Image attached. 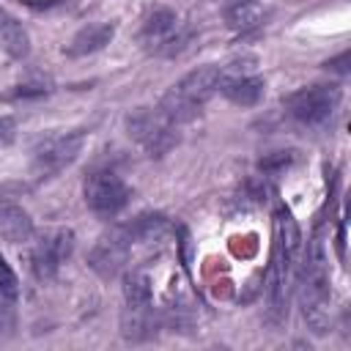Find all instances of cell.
Returning <instances> with one entry per match:
<instances>
[{
    "instance_id": "1",
    "label": "cell",
    "mask_w": 351,
    "mask_h": 351,
    "mask_svg": "<svg viewBox=\"0 0 351 351\" xmlns=\"http://www.w3.org/2000/svg\"><path fill=\"white\" fill-rule=\"evenodd\" d=\"M126 132L129 137L154 159L165 156L176 143H178V126L165 118L159 110H134L132 115H126Z\"/></svg>"
},
{
    "instance_id": "2",
    "label": "cell",
    "mask_w": 351,
    "mask_h": 351,
    "mask_svg": "<svg viewBox=\"0 0 351 351\" xmlns=\"http://www.w3.org/2000/svg\"><path fill=\"white\" fill-rule=\"evenodd\" d=\"M85 129H69V132H52L41 137L33 148V173L36 178H52L63 167H69L77 154L82 151Z\"/></svg>"
},
{
    "instance_id": "3",
    "label": "cell",
    "mask_w": 351,
    "mask_h": 351,
    "mask_svg": "<svg viewBox=\"0 0 351 351\" xmlns=\"http://www.w3.org/2000/svg\"><path fill=\"white\" fill-rule=\"evenodd\" d=\"M340 104L337 85H310L285 99L288 115L302 126H324Z\"/></svg>"
},
{
    "instance_id": "4",
    "label": "cell",
    "mask_w": 351,
    "mask_h": 351,
    "mask_svg": "<svg viewBox=\"0 0 351 351\" xmlns=\"http://www.w3.org/2000/svg\"><path fill=\"white\" fill-rule=\"evenodd\" d=\"M82 192H85L88 208L101 219L115 217L132 197V189L126 186V181L115 170H93L85 178Z\"/></svg>"
},
{
    "instance_id": "5",
    "label": "cell",
    "mask_w": 351,
    "mask_h": 351,
    "mask_svg": "<svg viewBox=\"0 0 351 351\" xmlns=\"http://www.w3.org/2000/svg\"><path fill=\"white\" fill-rule=\"evenodd\" d=\"M140 38L145 41V47H148L154 55L173 58V55H178V52H184V47H186L189 38H192V30L178 22L176 11L159 8V11H154V14L145 19Z\"/></svg>"
},
{
    "instance_id": "6",
    "label": "cell",
    "mask_w": 351,
    "mask_h": 351,
    "mask_svg": "<svg viewBox=\"0 0 351 351\" xmlns=\"http://www.w3.org/2000/svg\"><path fill=\"white\" fill-rule=\"evenodd\" d=\"M74 250V233L69 228L47 230L30 250V269L38 280H52Z\"/></svg>"
},
{
    "instance_id": "7",
    "label": "cell",
    "mask_w": 351,
    "mask_h": 351,
    "mask_svg": "<svg viewBox=\"0 0 351 351\" xmlns=\"http://www.w3.org/2000/svg\"><path fill=\"white\" fill-rule=\"evenodd\" d=\"M129 252H132V241H129L123 225H118V228L107 230L104 236H99V241L93 244V250H90V255H88V266H90L99 277L110 280V277H115V274L126 266Z\"/></svg>"
},
{
    "instance_id": "8",
    "label": "cell",
    "mask_w": 351,
    "mask_h": 351,
    "mask_svg": "<svg viewBox=\"0 0 351 351\" xmlns=\"http://www.w3.org/2000/svg\"><path fill=\"white\" fill-rule=\"evenodd\" d=\"M222 66H214V63H208V66H197V69H192L186 77H181L176 85H173V90L178 93V96H184L186 101H192V104H206L217 90H219V85H222Z\"/></svg>"
},
{
    "instance_id": "9",
    "label": "cell",
    "mask_w": 351,
    "mask_h": 351,
    "mask_svg": "<svg viewBox=\"0 0 351 351\" xmlns=\"http://www.w3.org/2000/svg\"><path fill=\"white\" fill-rule=\"evenodd\" d=\"M288 271L291 266L280 258V252L274 250V258L266 269L263 277V296H266V310H269V321L277 324L285 318V302H288Z\"/></svg>"
},
{
    "instance_id": "10",
    "label": "cell",
    "mask_w": 351,
    "mask_h": 351,
    "mask_svg": "<svg viewBox=\"0 0 351 351\" xmlns=\"http://www.w3.org/2000/svg\"><path fill=\"white\" fill-rule=\"evenodd\" d=\"M159 329V318L151 304H126L121 313V335L132 343L151 340Z\"/></svg>"
},
{
    "instance_id": "11",
    "label": "cell",
    "mask_w": 351,
    "mask_h": 351,
    "mask_svg": "<svg viewBox=\"0 0 351 351\" xmlns=\"http://www.w3.org/2000/svg\"><path fill=\"white\" fill-rule=\"evenodd\" d=\"M115 36V25L112 22H93L85 25L82 30L74 33V38L66 44V55L69 58H88L99 49H104Z\"/></svg>"
},
{
    "instance_id": "12",
    "label": "cell",
    "mask_w": 351,
    "mask_h": 351,
    "mask_svg": "<svg viewBox=\"0 0 351 351\" xmlns=\"http://www.w3.org/2000/svg\"><path fill=\"white\" fill-rule=\"evenodd\" d=\"M274 250L288 266H293L302 252V230L288 208H280L274 217Z\"/></svg>"
},
{
    "instance_id": "13",
    "label": "cell",
    "mask_w": 351,
    "mask_h": 351,
    "mask_svg": "<svg viewBox=\"0 0 351 351\" xmlns=\"http://www.w3.org/2000/svg\"><path fill=\"white\" fill-rule=\"evenodd\" d=\"M30 233H33L30 214L19 203L0 197V239L11 241V244H19V241H27Z\"/></svg>"
},
{
    "instance_id": "14",
    "label": "cell",
    "mask_w": 351,
    "mask_h": 351,
    "mask_svg": "<svg viewBox=\"0 0 351 351\" xmlns=\"http://www.w3.org/2000/svg\"><path fill=\"white\" fill-rule=\"evenodd\" d=\"M263 80L255 74H241V77H222V96L239 107H252L263 99Z\"/></svg>"
},
{
    "instance_id": "15",
    "label": "cell",
    "mask_w": 351,
    "mask_h": 351,
    "mask_svg": "<svg viewBox=\"0 0 351 351\" xmlns=\"http://www.w3.org/2000/svg\"><path fill=\"white\" fill-rule=\"evenodd\" d=\"M123 230L132 244H151V241H159L170 230V222L159 211H145V214H137L132 222H126Z\"/></svg>"
},
{
    "instance_id": "16",
    "label": "cell",
    "mask_w": 351,
    "mask_h": 351,
    "mask_svg": "<svg viewBox=\"0 0 351 351\" xmlns=\"http://www.w3.org/2000/svg\"><path fill=\"white\" fill-rule=\"evenodd\" d=\"M263 19H266V8L255 0H236L225 8V25L236 33H250L261 27Z\"/></svg>"
},
{
    "instance_id": "17",
    "label": "cell",
    "mask_w": 351,
    "mask_h": 351,
    "mask_svg": "<svg viewBox=\"0 0 351 351\" xmlns=\"http://www.w3.org/2000/svg\"><path fill=\"white\" fill-rule=\"evenodd\" d=\"M0 47H3L11 58H16V60L27 58V52H30L27 30L22 27V22H19L16 16H11V14L3 11V8H0Z\"/></svg>"
},
{
    "instance_id": "18",
    "label": "cell",
    "mask_w": 351,
    "mask_h": 351,
    "mask_svg": "<svg viewBox=\"0 0 351 351\" xmlns=\"http://www.w3.org/2000/svg\"><path fill=\"white\" fill-rule=\"evenodd\" d=\"M123 302L126 304H151V280L145 271L123 274Z\"/></svg>"
},
{
    "instance_id": "19",
    "label": "cell",
    "mask_w": 351,
    "mask_h": 351,
    "mask_svg": "<svg viewBox=\"0 0 351 351\" xmlns=\"http://www.w3.org/2000/svg\"><path fill=\"white\" fill-rule=\"evenodd\" d=\"M293 159H296L293 151H271V154H266V156L258 162V167H261V173L274 176V173H282L285 167H291Z\"/></svg>"
},
{
    "instance_id": "20",
    "label": "cell",
    "mask_w": 351,
    "mask_h": 351,
    "mask_svg": "<svg viewBox=\"0 0 351 351\" xmlns=\"http://www.w3.org/2000/svg\"><path fill=\"white\" fill-rule=\"evenodd\" d=\"M16 296H19V282H16V274L11 271V266L5 263V258L0 255V299L14 302Z\"/></svg>"
},
{
    "instance_id": "21",
    "label": "cell",
    "mask_w": 351,
    "mask_h": 351,
    "mask_svg": "<svg viewBox=\"0 0 351 351\" xmlns=\"http://www.w3.org/2000/svg\"><path fill=\"white\" fill-rule=\"evenodd\" d=\"M44 93H49V85H47V82H25V85H19V88H16V96H19V99L44 96Z\"/></svg>"
},
{
    "instance_id": "22",
    "label": "cell",
    "mask_w": 351,
    "mask_h": 351,
    "mask_svg": "<svg viewBox=\"0 0 351 351\" xmlns=\"http://www.w3.org/2000/svg\"><path fill=\"white\" fill-rule=\"evenodd\" d=\"M348 63H351V52H343V55H337L335 60H326L324 66H326L329 71H337V74H348Z\"/></svg>"
},
{
    "instance_id": "23",
    "label": "cell",
    "mask_w": 351,
    "mask_h": 351,
    "mask_svg": "<svg viewBox=\"0 0 351 351\" xmlns=\"http://www.w3.org/2000/svg\"><path fill=\"white\" fill-rule=\"evenodd\" d=\"M14 329V315L5 307V299H0V335H8Z\"/></svg>"
},
{
    "instance_id": "24",
    "label": "cell",
    "mask_w": 351,
    "mask_h": 351,
    "mask_svg": "<svg viewBox=\"0 0 351 351\" xmlns=\"http://www.w3.org/2000/svg\"><path fill=\"white\" fill-rule=\"evenodd\" d=\"M14 132H16L14 121L11 118H0V145H8L14 140Z\"/></svg>"
}]
</instances>
